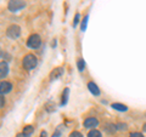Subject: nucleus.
<instances>
[{"label": "nucleus", "mask_w": 146, "mask_h": 137, "mask_svg": "<svg viewBox=\"0 0 146 137\" xmlns=\"http://www.w3.org/2000/svg\"><path fill=\"white\" fill-rule=\"evenodd\" d=\"M36 63H38V60H36V57L34 56L33 53H28L26 55L23 61H22V65H23V68L26 70H32L34 69L36 67Z\"/></svg>", "instance_id": "f257e3e1"}, {"label": "nucleus", "mask_w": 146, "mask_h": 137, "mask_svg": "<svg viewBox=\"0 0 146 137\" xmlns=\"http://www.w3.org/2000/svg\"><path fill=\"white\" fill-rule=\"evenodd\" d=\"M26 6V3L23 0H10L9 1V5H7V9L10 10L11 12H16L21 9H23Z\"/></svg>", "instance_id": "f03ea898"}, {"label": "nucleus", "mask_w": 146, "mask_h": 137, "mask_svg": "<svg viewBox=\"0 0 146 137\" xmlns=\"http://www.w3.org/2000/svg\"><path fill=\"white\" fill-rule=\"evenodd\" d=\"M42 44V39L38 34H32L28 40H27V46L31 47V49H38Z\"/></svg>", "instance_id": "7ed1b4c3"}, {"label": "nucleus", "mask_w": 146, "mask_h": 137, "mask_svg": "<svg viewBox=\"0 0 146 137\" xmlns=\"http://www.w3.org/2000/svg\"><path fill=\"white\" fill-rule=\"evenodd\" d=\"M6 35L11 39H17L21 35V28L17 24H11L6 29Z\"/></svg>", "instance_id": "20e7f679"}, {"label": "nucleus", "mask_w": 146, "mask_h": 137, "mask_svg": "<svg viewBox=\"0 0 146 137\" xmlns=\"http://www.w3.org/2000/svg\"><path fill=\"white\" fill-rule=\"evenodd\" d=\"M12 90V84L9 81H1L0 83V95H6Z\"/></svg>", "instance_id": "39448f33"}, {"label": "nucleus", "mask_w": 146, "mask_h": 137, "mask_svg": "<svg viewBox=\"0 0 146 137\" xmlns=\"http://www.w3.org/2000/svg\"><path fill=\"white\" fill-rule=\"evenodd\" d=\"M99 124V121L96 118H86L84 120V126L86 129H93V127H96Z\"/></svg>", "instance_id": "423d86ee"}, {"label": "nucleus", "mask_w": 146, "mask_h": 137, "mask_svg": "<svg viewBox=\"0 0 146 137\" xmlns=\"http://www.w3.org/2000/svg\"><path fill=\"white\" fill-rule=\"evenodd\" d=\"M9 74V65L6 62H0V79H4Z\"/></svg>", "instance_id": "0eeeda50"}, {"label": "nucleus", "mask_w": 146, "mask_h": 137, "mask_svg": "<svg viewBox=\"0 0 146 137\" xmlns=\"http://www.w3.org/2000/svg\"><path fill=\"white\" fill-rule=\"evenodd\" d=\"M63 74V68L58 67V68H55V69L50 73V80H55L57 78H60Z\"/></svg>", "instance_id": "6e6552de"}, {"label": "nucleus", "mask_w": 146, "mask_h": 137, "mask_svg": "<svg viewBox=\"0 0 146 137\" xmlns=\"http://www.w3.org/2000/svg\"><path fill=\"white\" fill-rule=\"evenodd\" d=\"M88 89L91 94H93L94 96H99L100 95V89L98 88V85L93 83V81H90V83H88Z\"/></svg>", "instance_id": "1a4fd4ad"}, {"label": "nucleus", "mask_w": 146, "mask_h": 137, "mask_svg": "<svg viewBox=\"0 0 146 137\" xmlns=\"http://www.w3.org/2000/svg\"><path fill=\"white\" fill-rule=\"evenodd\" d=\"M112 108L116 109L118 112H127L128 111V107L125 104H122V103H112Z\"/></svg>", "instance_id": "9d476101"}, {"label": "nucleus", "mask_w": 146, "mask_h": 137, "mask_svg": "<svg viewBox=\"0 0 146 137\" xmlns=\"http://www.w3.org/2000/svg\"><path fill=\"white\" fill-rule=\"evenodd\" d=\"M68 94H70V89L66 88L63 90V94H62V101H61V104L62 106H65L67 103V99H68Z\"/></svg>", "instance_id": "9b49d317"}, {"label": "nucleus", "mask_w": 146, "mask_h": 137, "mask_svg": "<svg viewBox=\"0 0 146 137\" xmlns=\"http://www.w3.org/2000/svg\"><path fill=\"white\" fill-rule=\"evenodd\" d=\"M33 130H34V127H33V126L27 125V126H25V127H23V132H22V134L26 135L27 137H28L29 135H32V132H33Z\"/></svg>", "instance_id": "f8f14e48"}, {"label": "nucleus", "mask_w": 146, "mask_h": 137, "mask_svg": "<svg viewBox=\"0 0 146 137\" xmlns=\"http://www.w3.org/2000/svg\"><path fill=\"white\" fill-rule=\"evenodd\" d=\"M88 137H101V132H100L99 130H90L89 134H88Z\"/></svg>", "instance_id": "ddd939ff"}, {"label": "nucleus", "mask_w": 146, "mask_h": 137, "mask_svg": "<svg viewBox=\"0 0 146 137\" xmlns=\"http://www.w3.org/2000/svg\"><path fill=\"white\" fill-rule=\"evenodd\" d=\"M77 67H78V70L79 72H83L84 68H85V62L83 60H79L78 62H77Z\"/></svg>", "instance_id": "4468645a"}, {"label": "nucleus", "mask_w": 146, "mask_h": 137, "mask_svg": "<svg viewBox=\"0 0 146 137\" xmlns=\"http://www.w3.org/2000/svg\"><path fill=\"white\" fill-rule=\"evenodd\" d=\"M88 18H89V16H85V17H84V20L82 21V30H85V29H86V23H88Z\"/></svg>", "instance_id": "2eb2a0df"}, {"label": "nucleus", "mask_w": 146, "mask_h": 137, "mask_svg": "<svg viewBox=\"0 0 146 137\" xmlns=\"http://www.w3.org/2000/svg\"><path fill=\"white\" fill-rule=\"evenodd\" d=\"M116 127H117V130H123L124 131V130H127V124H124V123H123V124L119 123V124L116 125Z\"/></svg>", "instance_id": "dca6fc26"}, {"label": "nucleus", "mask_w": 146, "mask_h": 137, "mask_svg": "<svg viewBox=\"0 0 146 137\" xmlns=\"http://www.w3.org/2000/svg\"><path fill=\"white\" fill-rule=\"evenodd\" d=\"M70 137H83V135H82L79 131H73L72 134L70 135Z\"/></svg>", "instance_id": "f3484780"}, {"label": "nucleus", "mask_w": 146, "mask_h": 137, "mask_svg": "<svg viewBox=\"0 0 146 137\" xmlns=\"http://www.w3.org/2000/svg\"><path fill=\"white\" fill-rule=\"evenodd\" d=\"M79 13H76V16H74V22H73V27H76L77 24H78V22H79Z\"/></svg>", "instance_id": "a211bd4d"}, {"label": "nucleus", "mask_w": 146, "mask_h": 137, "mask_svg": "<svg viewBox=\"0 0 146 137\" xmlns=\"http://www.w3.org/2000/svg\"><path fill=\"white\" fill-rule=\"evenodd\" d=\"M129 137H144V135L141 132H133V134L129 135Z\"/></svg>", "instance_id": "6ab92c4d"}, {"label": "nucleus", "mask_w": 146, "mask_h": 137, "mask_svg": "<svg viewBox=\"0 0 146 137\" xmlns=\"http://www.w3.org/2000/svg\"><path fill=\"white\" fill-rule=\"evenodd\" d=\"M5 104V98L3 97V95H0V107H3Z\"/></svg>", "instance_id": "aec40b11"}, {"label": "nucleus", "mask_w": 146, "mask_h": 137, "mask_svg": "<svg viewBox=\"0 0 146 137\" xmlns=\"http://www.w3.org/2000/svg\"><path fill=\"white\" fill-rule=\"evenodd\" d=\"M40 137H46V132L42 131V134H40Z\"/></svg>", "instance_id": "412c9836"}, {"label": "nucleus", "mask_w": 146, "mask_h": 137, "mask_svg": "<svg viewBox=\"0 0 146 137\" xmlns=\"http://www.w3.org/2000/svg\"><path fill=\"white\" fill-rule=\"evenodd\" d=\"M16 137H27V136H26V135H23V134H18Z\"/></svg>", "instance_id": "4be33fe9"}, {"label": "nucleus", "mask_w": 146, "mask_h": 137, "mask_svg": "<svg viewBox=\"0 0 146 137\" xmlns=\"http://www.w3.org/2000/svg\"><path fill=\"white\" fill-rule=\"evenodd\" d=\"M143 130L146 132V123H145V124H144V126H143Z\"/></svg>", "instance_id": "5701e85b"}, {"label": "nucleus", "mask_w": 146, "mask_h": 137, "mask_svg": "<svg viewBox=\"0 0 146 137\" xmlns=\"http://www.w3.org/2000/svg\"><path fill=\"white\" fill-rule=\"evenodd\" d=\"M3 56V51H1V49H0V57Z\"/></svg>", "instance_id": "b1692460"}, {"label": "nucleus", "mask_w": 146, "mask_h": 137, "mask_svg": "<svg viewBox=\"0 0 146 137\" xmlns=\"http://www.w3.org/2000/svg\"><path fill=\"white\" fill-rule=\"evenodd\" d=\"M145 115H146V113H145Z\"/></svg>", "instance_id": "393cba45"}]
</instances>
